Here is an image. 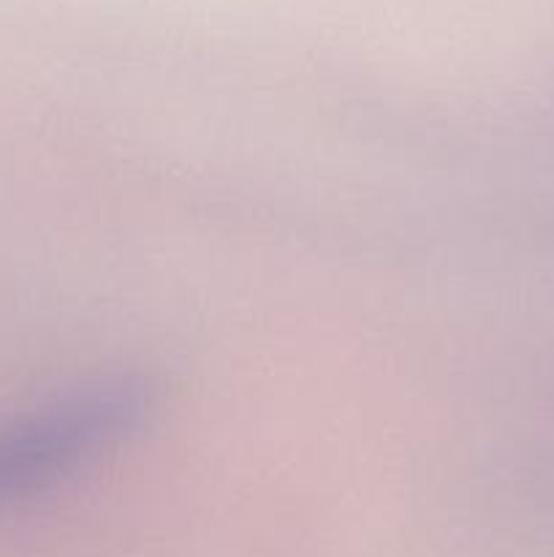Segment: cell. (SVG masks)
<instances>
[{
    "instance_id": "cell-1",
    "label": "cell",
    "mask_w": 554,
    "mask_h": 557,
    "mask_svg": "<svg viewBox=\"0 0 554 557\" xmlns=\"http://www.w3.org/2000/svg\"><path fill=\"white\" fill-rule=\"evenodd\" d=\"M155 403L150 381L119 379L0 424V506L52 487L117 446Z\"/></svg>"
}]
</instances>
